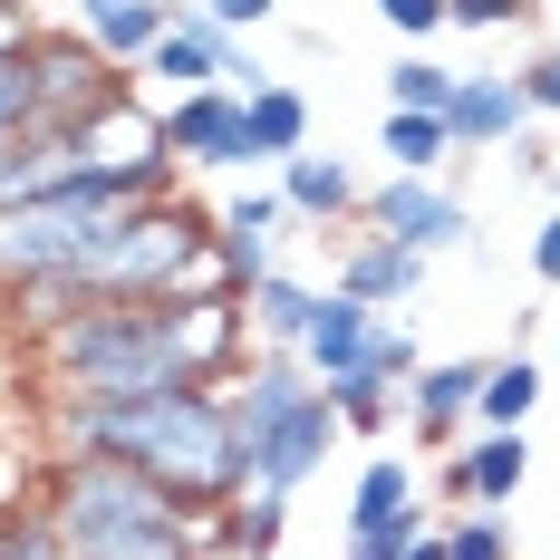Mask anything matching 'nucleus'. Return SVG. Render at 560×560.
I'll return each instance as SVG.
<instances>
[{
  "mask_svg": "<svg viewBox=\"0 0 560 560\" xmlns=\"http://www.w3.org/2000/svg\"><path fill=\"white\" fill-rule=\"evenodd\" d=\"M368 10L387 20L396 39H435V30H445V0H368Z\"/></svg>",
  "mask_w": 560,
  "mask_h": 560,
  "instance_id": "32",
  "label": "nucleus"
},
{
  "mask_svg": "<svg viewBox=\"0 0 560 560\" xmlns=\"http://www.w3.org/2000/svg\"><path fill=\"white\" fill-rule=\"evenodd\" d=\"M58 454H116L136 474H155L174 503L203 512L242 493V454H232V396L223 387H155V396H58L49 406Z\"/></svg>",
  "mask_w": 560,
  "mask_h": 560,
  "instance_id": "2",
  "label": "nucleus"
},
{
  "mask_svg": "<svg viewBox=\"0 0 560 560\" xmlns=\"http://www.w3.org/2000/svg\"><path fill=\"white\" fill-rule=\"evenodd\" d=\"M0 560H68L58 512L49 503H10V512H0Z\"/></svg>",
  "mask_w": 560,
  "mask_h": 560,
  "instance_id": "26",
  "label": "nucleus"
},
{
  "mask_svg": "<svg viewBox=\"0 0 560 560\" xmlns=\"http://www.w3.org/2000/svg\"><path fill=\"white\" fill-rule=\"evenodd\" d=\"M338 406V425L348 435H387V425H406V387H387L377 368H348V377H319Z\"/></svg>",
  "mask_w": 560,
  "mask_h": 560,
  "instance_id": "23",
  "label": "nucleus"
},
{
  "mask_svg": "<svg viewBox=\"0 0 560 560\" xmlns=\"http://www.w3.org/2000/svg\"><path fill=\"white\" fill-rule=\"evenodd\" d=\"M184 0H68V30H88L116 68H145V49L174 30Z\"/></svg>",
  "mask_w": 560,
  "mask_h": 560,
  "instance_id": "16",
  "label": "nucleus"
},
{
  "mask_svg": "<svg viewBox=\"0 0 560 560\" xmlns=\"http://www.w3.org/2000/svg\"><path fill=\"white\" fill-rule=\"evenodd\" d=\"M213 223H223V232H261V242H280V232H290V203H280V184H242V194H232Z\"/></svg>",
  "mask_w": 560,
  "mask_h": 560,
  "instance_id": "27",
  "label": "nucleus"
},
{
  "mask_svg": "<svg viewBox=\"0 0 560 560\" xmlns=\"http://www.w3.org/2000/svg\"><path fill=\"white\" fill-rule=\"evenodd\" d=\"M532 280H541V290H560V203L541 213V232H532Z\"/></svg>",
  "mask_w": 560,
  "mask_h": 560,
  "instance_id": "34",
  "label": "nucleus"
},
{
  "mask_svg": "<svg viewBox=\"0 0 560 560\" xmlns=\"http://www.w3.org/2000/svg\"><path fill=\"white\" fill-rule=\"evenodd\" d=\"M232 396V454H242V493L261 483V493H300L319 464H329V445L348 435L338 425L329 387L310 377V358L300 348H252L242 368L223 377Z\"/></svg>",
  "mask_w": 560,
  "mask_h": 560,
  "instance_id": "5",
  "label": "nucleus"
},
{
  "mask_svg": "<svg viewBox=\"0 0 560 560\" xmlns=\"http://www.w3.org/2000/svg\"><path fill=\"white\" fill-rule=\"evenodd\" d=\"M194 541H203V560H280V541H290V493H232V503H213L203 522H194Z\"/></svg>",
  "mask_w": 560,
  "mask_h": 560,
  "instance_id": "11",
  "label": "nucleus"
},
{
  "mask_svg": "<svg viewBox=\"0 0 560 560\" xmlns=\"http://www.w3.org/2000/svg\"><path fill=\"white\" fill-rule=\"evenodd\" d=\"M377 155H387V174H445L464 145H454L445 116H425V107H387V126H377Z\"/></svg>",
  "mask_w": 560,
  "mask_h": 560,
  "instance_id": "22",
  "label": "nucleus"
},
{
  "mask_svg": "<svg viewBox=\"0 0 560 560\" xmlns=\"http://www.w3.org/2000/svg\"><path fill=\"white\" fill-rule=\"evenodd\" d=\"M396 560H445V532H416V541H406Z\"/></svg>",
  "mask_w": 560,
  "mask_h": 560,
  "instance_id": "35",
  "label": "nucleus"
},
{
  "mask_svg": "<svg viewBox=\"0 0 560 560\" xmlns=\"http://www.w3.org/2000/svg\"><path fill=\"white\" fill-rule=\"evenodd\" d=\"M223 68H232V30H213V10H203V0H184V10H174V30L145 49L136 78H155L165 97H184V88H223Z\"/></svg>",
  "mask_w": 560,
  "mask_h": 560,
  "instance_id": "10",
  "label": "nucleus"
},
{
  "mask_svg": "<svg viewBox=\"0 0 560 560\" xmlns=\"http://www.w3.org/2000/svg\"><path fill=\"white\" fill-rule=\"evenodd\" d=\"M280 203H290V223H358V203H368V184H358V165L348 155H319V145H300L290 165H280Z\"/></svg>",
  "mask_w": 560,
  "mask_h": 560,
  "instance_id": "12",
  "label": "nucleus"
},
{
  "mask_svg": "<svg viewBox=\"0 0 560 560\" xmlns=\"http://www.w3.org/2000/svg\"><path fill=\"white\" fill-rule=\"evenodd\" d=\"M310 126H319L310 88H290V78H261V88H252V155H261V165H290V155L310 145Z\"/></svg>",
  "mask_w": 560,
  "mask_h": 560,
  "instance_id": "20",
  "label": "nucleus"
},
{
  "mask_svg": "<svg viewBox=\"0 0 560 560\" xmlns=\"http://www.w3.org/2000/svg\"><path fill=\"white\" fill-rule=\"evenodd\" d=\"M512 78H522V97H532V116H560V39H541V49L522 58Z\"/></svg>",
  "mask_w": 560,
  "mask_h": 560,
  "instance_id": "31",
  "label": "nucleus"
},
{
  "mask_svg": "<svg viewBox=\"0 0 560 560\" xmlns=\"http://www.w3.org/2000/svg\"><path fill=\"white\" fill-rule=\"evenodd\" d=\"M203 10H213V30H232V39H252V30L280 20V0H203Z\"/></svg>",
  "mask_w": 560,
  "mask_h": 560,
  "instance_id": "33",
  "label": "nucleus"
},
{
  "mask_svg": "<svg viewBox=\"0 0 560 560\" xmlns=\"http://www.w3.org/2000/svg\"><path fill=\"white\" fill-rule=\"evenodd\" d=\"M252 358V319L232 290H174V300H97L78 319L30 338L39 396H155V387H223Z\"/></svg>",
  "mask_w": 560,
  "mask_h": 560,
  "instance_id": "1",
  "label": "nucleus"
},
{
  "mask_svg": "<svg viewBox=\"0 0 560 560\" xmlns=\"http://www.w3.org/2000/svg\"><path fill=\"white\" fill-rule=\"evenodd\" d=\"M78 165H88V136L78 126H20V136H0V203L58 194Z\"/></svg>",
  "mask_w": 560,
  "mask_h": 560,
  "instance_id": "15",
  "label": "nucleus"
},
{
  "mask_svg": "<svg viewBox=\"0 0 560 560\" xmlns=\"http://www.w3.org/2000/svg\"><path fill=\"white\" fill-rule=\"evenodd\" d=\"M454 78H464V68H445V58H425V49H406V58L387 68V107L445 116V107H454Z\"/></svg>",
  "mask_w": 560,
  "mask_h": 560,
  "instance_id": "25",
  "label": "nucleus"
},
{
  "mask_svg": "<svg viewBox=\"0 0 560 560\" xmlns=\"http://www.w3.org/2000/svg\"><path fill=\"white\" fill-rule=\"evenodd\" d=\"M358 232H387L406 252H464L474 242V203L454 194L445 174H387V184H368V203H358Z\"/></svg>",
  "mask_w": 560,
  "mask_h": 560,
  "instance_id": "6",
  "label": "nucleus"
},
{
  "mask_svg": "<svg viewBox=\"0 0 560 560\" xmlns=\"http://www.w3.org/2000/svg\"><path fill=\"white\" fill-rule=\"evenodd\" d=\"M155 107H165L174 174H242V165H261V155H252V97H242V88H184V97H155Z\"/></svg>",
  "mask_w": 560,
  "mask_h": 560,
  "instance_id": "7",
  "label": "nucleus"
},
{
  "mask_svg": "<svg viewBox=\"0 0 560 560\" xmlns=\"http://www.w3.org/2000/svg\"><path fill=\"white\" fill-rule=\"evenodd\" d=\"M242 319H252V348H300L310 319H319V290H310L300 271H261L252 300H242Z\"/></svg>",
  "mask_w": 560,
  "mask_h": 560,
  "instance_id": "19",
  "label": "nucleus"
},
{
  "mask_svg": "<svg viewBox=\"0 0 560 560\" xmlns=\"http://www.w3.org/2000/svg\"><path fill=\"white\" fill-rule=\"evenodd\" d=\"M39 503L68 532V560H203L194 512L174 503L155 474L116 464V454H49Z\"/></svg>",
  "mask_w": 560,
  "mask_h": 560,
  "instance_id": "3",
  "label": "nucleus"
},
{
  "mask_svg": "<svg viewBox=\"0 0 560 560\" xmlns=\"http://www.w3.org/2000/svg\"><path fill=\"white\" fill-rule=\"evenodd\" d=\"M377 522H425V483L406 454H368L348 483V532H377Z\"/></svg>",
  "mask_w": 560,
  "mask_h": 560,
  "instance_id": "18",
  "label": "nucleus"
},
{
  "mask_svg": "<svg viewBox=\"0 0 560 560\" xmlns=\"http://www.w3.org/2000/svg\"><path fill=\"white\" fill-rule=\"evenodd\" d=\"M445 30H541V0H445Z\"/></svg>",
  "mask_w": 560,
  "mask_h": 560,
  "instance_id": "29",
  "label": "nucleus"
},
{
  "mask_svg": "<svg viewBox=\"0 0 560 560\" xmlns=\"http://www.w3.org/2000/svg\"><path fill=\"white\" fill-rule=\"evenodd\" d=\"M39 39V30H30ZM30 39L20 49H0V136H20L30 116H39V78H30Z\"/></svg>",
  "mask_w": 560,
  "mask_h": 560,
  "instance_id": "28",
  "label": "nucleus"
},
{
  "mask_svg": "<svg viewBox=\"0 0 560 560\" xmlns=\"http://www.w3.org/2000/svg\"><path fill=\"white\" fill-rule=\"evenodd\" d=\"M522 474H532V435H522V425H474V435L445 454L454 512H474V503H483V512H512Z\"/></svg>",
  "mask_w": 560,
  "mask_h": 560,
  "instance_id": "9",
  "label": "nucleus"
},
{
  "mask_svg": "<svg viewBox=\"0 0 560 560\" xmlns=\"http://www.w3.org/2000/svg\"><path fill=\"white\" fill-rule=\"evenodd\" d=\"M445 532V560H522V532H512V512H454V522H435Z\"/></svg>",
  "mask_w": 560,
  "mask_h": 560,
  "instance_id": "24",
  "label": "nucleus"
},
{
  "mask_svg": "<svg viewBox=\"0 0 560 560\" xmlns=\"http://www.w3.org/2000/svg\"><path fill=\"white\" fill-rule=\"evenodd\" d=\"M445 126H454V145L464 155H483V145H512V136H532V97H522V78H454V107H445Z\"/></svg>",
  "mask_w": 560,
  "mask_h": 560,
  "instance_id": "13",
  "label": "nucleus"
},
{
  "mask_svg": "<svg viewBox=\"0 0 560 560\" xmlns=\"http://www.w3.org/2000/svg\"><path fill=\"white\" fill-rule=\"evenodd\" d=\"M551 396V368L532 358V348H503L493 368H483V396H474V425H532V406Z\"/></svg>",
  "mask_w": 560,
  "mask_h": 560,
  "instance_id": "21",
  "label": "nucleus"
},
{
  "mask_svg": "<svg viewBox=\"0 0 560 560\" xmlns=\"http://www.w3.org/2000/svg\"><path fill=\"white\" fill-rule=\"evenodd\" d=\"M368 368H377L387 387H406V377L425 368V348H416V329H396V319H377V338H368Z\"/></svg>",
  "mask_w": 560,
  "mask_h": 560,
  "instance_id": "30",
  "label": "nucleus"
},
{
  "mask_svg": "<svg viewBox=\"0 0 560 560\" xmlns=\"http://www.w3.org/2000/svg\"><path fill=\"white\" fill-rule=\"evenodd\" d=\"M329 290L368 300V310H406V300L425 290V252H406V242H387V232H358V242L338 252Z\"/></svg>",
  "mask_w": 560,
  "mask_h": 560,
  "instance_id": "14",
  "label": "nucleus"
},
{
  "mask_svg": "<svg viewBox=\"0 0 560 560\" xmlns=\"http://www.w3.org/2000/svg\"><path fill=\"white\" fill-rule=\"evenodd\" d=\"M483 368H493V358H425V368L406 377V435H416L425 454H454L464 435H474Z\"/></svg>",
  "mask_w": 560,
  "mask_h": 560,
  "instance_id": "8",
  "label": "nucleus"
},
{
  "mask_svg": "<svg viewBox=\"0 0 560 560\" xmlns=\"http://www.w3.org/2000/svg\"><path fill=\"white\" fill-rule=\"evenodd\" d=\"M165 184H174V155H155V165H107V155H88L58 194L0 203V300L30 290V280H58V271H78V261H97L116 242V223H126V203H145V194H165Z\"/></svg>",
  "mask_w": 560,
  "mask_h": 560,
  "instance_id": "4",
  "label": "nucleus"
},
{
  "mask_svg": "<svg viewBox=\"0 0 560 560\" xmlns=\"http://www.w3.org/2000/svg\"><path fill=\"white\" fill-rule=\"evenodd\" d=\"M377 319H387V310H368V300H348V290H319V319H310V338H300L310 377H348V368H368Z\"/></svg>",
  "mask_w": 560,
  "mask_h": 560,
  "instance_id": "17",
  "label": "nucleus"
}]
</instances>
